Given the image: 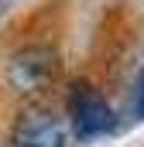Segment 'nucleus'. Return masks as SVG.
<instances>
[{
    "label": "nucleus",
    "mask_w": 144,
    "mask_h": 147,
    "mask_svg": "<svg viewBox=\"0 0 144 147\" xmlns=\"http://www.w3.org/2000/svg\"><path fill=\"white\" fill-rule=\"evenodd\" d=\"M65 123L75 140L89 144L117 130V113L89 79H72L65 89Z\"/></svg>",
    "instance_id": "1"
},
{
    "label": "nucleus",
    "mask_w": 144,
    "mask_h": 147,
    "mask_svg": "<svg viewBox=\"0 0 144 147\" xmlns=\"http://www.w3.org/2000/svg\"><path fill=\"white\" fill-rule=\"evenodd\" d=\"M62 72V55L52 45H24L17 48L7 65H3V82L17 96H41L52 89Z\"/></svg>",
    "instance_id": "2"
},
{
    "label": "nucleus",
    "mask_w": 144,
    "mask_h": 147,
    "mask_svg": "<svg viewBox=\"0 0 144 147\" xmlns=\"http://www.w3.org/2000/svg\"><path fill=\"white\" fill-rule=\"evenodd\" d=\"M7 147H69V123L45 103H28L7 130Z\"/></svg>",
    "instance_id": "3"
},
{
    "label": "nucleus",
    "mask_w": 144,
    "mask_h": 147,
    "mask_svg": "<svg viewBox=\"0 0 144 147\" xmlns=\"http://www.w3.org/2000/svg\"><path fill=\"white\" fill-rule=\"evenodd\" d=\"M130 113H134L137 120H144V69L137 72L134 89H130Z\"/></svg>",
    "instance_id": "4"
},
{
    "label": "nucleus",
    "mask_w": 144,
    "mask_h": 147,
    "mask_svg": "<svg viewBox=\"0 0 144 147\" xmlns=\"http://www.w3.org/2000/svg\"><path fill=\"white\" fill-rule=\"evenodd\" d=\"M7 10H10V0H0V17H3Z\"/></svg>",
    "instance_id": "5"
}]
</instances>
